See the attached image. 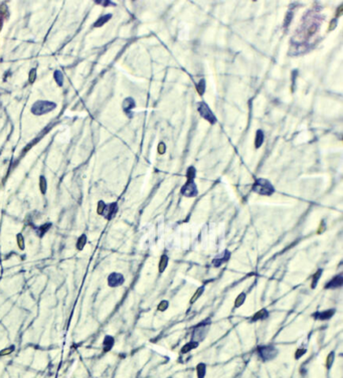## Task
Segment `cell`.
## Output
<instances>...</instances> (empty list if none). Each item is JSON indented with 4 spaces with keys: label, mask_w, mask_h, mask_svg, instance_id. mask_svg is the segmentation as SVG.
Listing matches in <instances>:
<instances>
[{
    "label": "cell",
    "mask_w": 343,
    "mask_h": 378,
    "mask_svg": "<svg viewBox=\"0 0 343 378\" xmlns=\"http://www.w3.org/2000/svg\"><path fill=\"white\" fill-rule=\"evenodd\" d=\"M253 191L260 195L270 196L275 192V188L269 180L264 178H259L255 181L253 185Z\"/></svg>",
    "instance_id": "obj_1"
},
{
    "label": "cell",
    "mask_w": 343,
    "mask_h": 378,
    "mask_svg": "<svg viewBox=\"0 0 343 378\" xmlns=\"http://www.w3.org/2000/svg\"><path fill=\"white\" fill-rule=\"evenodd\" d=\"M56 107V105L52 102H48V101H38L36 103H34V105L32 106L31 108V112L32 114L37 115H43V114H46L48 112L52 111Z\"/></svg>",
    "instance_id": "obj_2"
},
{
    "label": "cell",
    "mask_w": 343,
    "mask_h": 378,
    "mask_svg": "<svg viewBox=\"0 0 343 378\" xmlns=\"http://www.w3.org/2000/svg\"><path fill=\"white\" fill-rule=\"evenodd\" d=\"M278 349L271 345H266V346H261L258 348V354L261 357V359L264 361H269L272 360L274 358H276L278 355Z\"/></svg>",
    "instance_id": "obj_3"
},
{
    "label": "cell",
    "mask_w": 343,
    "mask_h": 378,
    "mask_svg": "<svg viewBox=\"0 0 343 378\" xmlns=\"http://www.w3.org/2000/svg\"><path fill=\"white\" fill-rule=\"evenodd\" d=\"M125 283V277L121 272H111L107 277V284L110 288H117Z\"/></svg>",
    "instance_id": "obj_4"
},
{
    "label": "cell",
    "mask_w": 343,
    "mask_h": 378,
    "mask_svg": "<svg viewBox=\"0 0 343 378\" xmlns=\"http://www.w3.org/2000/svg\"><path fill=\"white\" fill-rule=\"evenodd\" d=\"M180 192L183 196H186V197H195L198 193V189H197V186L194 183V181L187 180V182L182 186Z\"/></svg>",
    "instance_id": "obj_5"
},
{
    "label": "cell",
    "mask_w": 343,
    "mask_h": 378,
    "mask_svg": "<svg viewBox=\"0 0 343 378\" xmlns=\"http://www.w3.org/2000/svg\"><path fill=\"white\" fill-rule=\"evenodd\" d=\"M197 110H198V112L200 113L201 116L203 117L205 120L208 121L209 123L214 124L216 122V119L214 117V115L212 114V112L210 111V109L208 108V106H207L205 103H203V102L199 103L198 106H197Z\"/></svg>",
    "instance_id": "obj_6"
},
{
    "label": "cell",
    "mask_w": 343,
    "mask_h": 378,
    "mask_svg": "<svg viewBox=\"0 0 343 378\" xmlns=\"http://www.w3.org/2000/svg\"><path fill=\"white\" fill-rule=\"evenodd\" d=\"M207 330L208 328H206V325L205 324H198L197 326L195 327L194 331H193V341H197L199 342L201 341L202 339H204L205 336L207 335Z\"/></svg>",
    "instance_id": "obj_7"
},
{
    "label": "cell",
    "mask_w": 343,
    "mask_h": 378,
    "mask_svg": "<svg viewBox=\"0 0 343 378\" xmlns=\"http://www.w3.org/2000/svg\"><path fill=\"white\" fill-rule=\"evenodd\" d=\"M342 286H343V276L342 274H339L333 277L329 282H327L326 285L324 286V289L335 290L338 288H341Z\"/></svg>",
    "instance_id": "obj_8"
},
{
    "label": "cell",
    "mask_w": 343,
    "mask_h": 378,
    "mask_svg": "<svg viewBox=\"0 0 343 378\" xmlns=\"http://www.w3.org/2000/svg\"><path fill=\"white\" fill-rule=\"evenodd\" d=\"M335 314L334 309H328L324 311H320V312H316L312 314V317L316 320H320V321H326V320L331 319Z\"/></svg>",
    "instance_id": "obj_9"
},
{
    "label": "cell",
    "mask_w": 343,
    "mask_h": 378,
    "mask_svg": "<svg viewBox=\"0 0 343 378\" xmlns=\"http://www.w3.org/2000/svg\"><path fill=\"white\" fill-rule=\"evenodd\" d=\"M230 252L229 251H224L221 255H219V256L214 257L212 260V265H214L215 267H219L223 264H224L225 261H228L230 258Z\"/></svg>",
    "instance_id": "obj_10"
},
{
    "label": "cell",
    "mask_w": 343,
    "mask_h": 378,
    "mask_svg": "<svg viewBox=\"0 0 343 378\" xmlns=\"http://www.w3.org/2000/svg\"><path fill=\"white\" fill-rule=\"evenodd\" d=\"M118 211V205L117 203H110L108 205H106V208H105V211H104V216L107 218V219H112L116 213Z\"/></svg>",
    "instance_id": "obj_11"
},
{
    "label": "cell",
    "mask_w": 343,
    "mask_h": 378,
    "mask_svg": "<svg viewBox=\"0 0 343 378\" xmlns=\"http://www.w3.org/2000/svg\"><path fill=\"white\" fill-rule=\"evenodd\" d=\"M270 316V313L267 309H261L259 310L258 312H256L252 318H251V322L254 323V322H258V321H263V320H266Z\"/></svg>",
    "instance_id": "obj_12"
},
{
    "label": "cell",
    "mask_w": 343,
    "mask_h": 378,
    "mask_svg": "<svg viewBox=\"0 0 343 378\" xmlns=\"http://www.w3.org/2000/svg\"><path fill=\"white\" fill-rule=\"evenodd\" d=\"M168 262H169V257L166 253H164L160 256V260H159L158 262V272L160 274H163L164 272L166 271L167 267H168Z\"/></svg>",
    "instance_id": "obj_13"
},
{
    "label": "cell",
    "mask_w": 343,
    "mask_h": 378,
    "mask_svg": "<svg viewBox=\"0 0 343 378\" xmlns=\"http://www.w3.org/2000/svg\"><path fill=\"white\" fill-rule=\"evenodd\" d=\"M114 344H115V339H114L113 336H111V335H107V336H105L104 340H103L104 351L105 352H109L111 349L114 347Z\"/></svg>",
    "instance_id": "obj_14"
},
{
    "label": "cell",
    "mask_w": 343,
    "mask_h": 378,
    "mask_svg": "<svg viewBox=\"0 0 343 378\" xmlns=\"http://www.w3.org/2000/svg\"><path fill=\"white\" fill-rule=\"evenodd\" d=\"M198 345H199V342L191 340V341H189L188 343H186L185 345L181 348V353H183V354L188 353L189 351L193 350V349H195L196 347H198Z\"/></svg>",
    "instance_id": "obj_15"
},
{
    "label": "cell",
    "mask_w": 343,
    "mask_h": 378,
    "mask_svg": "<svg viewBox=\"0 0 343 378\" xmlns=\"http://www.w3.org/2000/svg\"><path fill=\"white\" fill-rule=\"evenodd\" d=\"M245 300H247V294H245V292H241V293H240L238 296H236V298L235 300V308L238 309V308L241 307V306L245 304Z\"/></svg>",
    "instance_id": "obj_16"
},
{
    "label": "cell",
    "mask_w": 343,
    "mask_h": 378,
    "mask_svg": "<svg viewBox=\"0 0 343 378\" xmlns=\"http://www.w3.org/2000/svg\"><path fill=\"white\" fill-rule=\"evenodd\" d=\"M87 241H88L87 236H86V234H82V236L78 238V241H77V243H76L77 250L80 251H83L85 248V246H86V245H87Z\"/></svg>",
    "instance_id": "obj_17"
},
{
    "label": "cell",
    "mask_w": 343,
    "mask_h": 378,
    "mask_svg": "<svg viewBox=\"0 0 343 378\" xmlns=\"http://www.w3.org/2000/svg\"><path fill=\"white\" fill-rule=\"evenodd\" d=\"M204 291H205V287H204V286L199 287V288L194 292V294H193L192 298H191V300H190V304H194L196 301L198 300L202 295H203Z\"/></svg>",
    "instance_id": "obj_18"
},
{
    "label": "cell",
    "mask_w": 343,
    "mask_h": 378,
    "mask_svg": "<svg viewBox=\"0 0 343 378\" xmlns=\"http://www.w3.org/2000/svg\"><path fill=\"white\" fill-rule=\"evenodd\" d=\"M322 272H323V270H321V269H320V270H317V272L312 276V280H311V288H312V289H315V288H316L318 282H319V280L321 279Z\"/></svg>",
    "instance_id": "obj_19"
},
{
    "label": "cell",
    "mask_w": 343,
    "mask_h": 378,
    "mask_svg": "<svg viewBox=\"0 0 343 378\" xmlns=\"http://www.w3.org/2000/svg\"><path fill=\"white\" fill-rule=\"evenodd\" d=\"M134 107H135V102H134V100L131 99V98L126 99L124 101V103H123V109L127 114L131 111V109L134 108Z\"/></svg>",
    "instance_id": "obj_20"
},
{
    "label": "cell",
    "mask_w": 343,
    "mask_h": 378,
    "mask_svg": "<svg viewBox=\"0 0 343 378\" xmlns=\"http://www.w3.org/2000/svg\"><path fill=\"white\" fill-rule=\"evenodd\" d=\"M16 245L19 250L24 251V248H25V240H24V236H22V233L16 234Z\"/></svg>",
    "instance_id": "obj_21"
},
{
    "label": "cell",
    "mask_w": 343,
    "mask_h": 378,
    "mask_svg": "<svg viewBox=\"0 0 343 378\" xmlns=\"http://www.w3.org/2000/svg\"><path fill=\"white\" fill-rule=\"evenodd\" d=\"M196 371H197V378H204L206 372V367L204 363H199L196 367Z\"/></svg>",
    "instance_id": "obj_22"
},
{
    "label": "cell",
    "mask_w": 343,
    "mask_h": 378,
    "mask_svg": "<svg viewBox=\"0 0 343 378\" xmlns=\"http://www.w3.org/2000/svg\"><path fill=\"white\" fill-rule=\"evenodd\" d=\"M111 14H107V15H104V16H101L98 20H97L96 22H95V26L96 27H99V26H102L103 24H105L106 22H107L109 19L111 18Z\"/></svg>",
    "instance_id": "obj_23"
},
{
    "label": "cell",
    "mask_w": 343,
    "mask_h": 378,
    "mask_svg": "<svg viewBox=\"0 0 343 378\" xmlns=\"http://www.w3.org/2000/svg\"><path fill=\"white\" fill-rule=\"evenodd\" d=\"M263 142H264V133L261 130H259L257 132V135H256V141H255L256 147L259 148L261 145L263 144Z\"/></svg>",
    "instance_id": "obj_24"
},
{
    "label": "cell",
    "mask_w": 343,
    "mask_h": 378,
    "mask_svg": "<svg viewBox=\"0 0 343 378\" xmlns=\"http://www.w3.org/2000/svg\"><path fill=\"white\" fill-rule=\"evenodd\" d=\"M40 189L41 194H45L46 193L47 183H46V180L45 178V176H40Z\"/></svg>",
    "instance_id": "obj_25"
},
{
    "label": "cell",
    "mask_w": 343,
    "mask_h": 378,
    "mask_svg": "<svg viewBox=\"0 0 343 378\" xmlns=\"http://www.w3.org/2000/svg\"><path fill=\"white\" fill-rule=\"evenodd\" d=\"M169 307V302L167 300H162L159 302V304L157 305V310L159 312H165V311L168 309Z\"/></svg>",
    "instance_id": "obj_26"
},
{
    "label": "cell",
    "mask_w": 343,
    "mask_h": 378,
    "mask_svg": "<svg viewBox=\"0 0 343 378\" xmlns=\"http://www.w3.org/2000/svg\"><path fill=\"white\" fill-rule=\"evenodd\" d=\"M50 226H51V223H45V224H43V225L38 227V229H37L38 236H43V234H45L48 230V229L50 228Z\"/></svg>",
    "instance_id": "obj_27"
},
{
    "label": "cell",
    "mask_w": 343,
    "mask_h": 378,
    "mask_svg": "<svg viewBox=\"0 0 343 378\" xmlns=\"http://www.w3.org/2000/svg\"><path fill=\"white\" fill-rule=\"evenodd\" d=\"M106 204L103 200H100L98 202V206H97V213L100 214V215H103L104 211H105V208H106Z\"/></svg>",
    "instance_id": "obj_28"
},
{
    "label": "cell",
    "mask_w": 343,
    "mask_h": 378,
    "mask_svg": "<svg viewBox=\"0 0 343 378\" xmlns=\"http://www.w3.org/2000/svg\"><path fill=\"white\" fill-rule=\"evenodd\" d=\"M334 358H335V354H334V352H330V353H329V355L327 356V359H326V366H327L328 369H329V368L332 366V364H333V361H334Z\"/></svg>",
    "instance_id": "obj_29"
},
{
    "label": "cell",
    "mask_w": 343,
    "mask_h": 378,
    "mask_svg": "<svg viewBox=\"0 0 343 378\" xmlns=\"http://www.w3.org/2000/svg\"><path fill=\"white\" fill-rule=\"evenodd\" d=\"M14 351V346L12 345V346H10V347H6V348H4V349H2L1 351H0V356H7V355H9V354H11L12 352Z\"/></svg>",
    "instance_id": "obj_30"
},
{
    "label": "cell",
    "mask_w": 343,
    "mask_h": 378,
    "mask_svg": "<svg viewBox=\"0 0 343 378\" xmlns=\"http://www.w3.org/2000/svg\"><path fill=\"white\" fill-rule=\"evenodd\" d=\"M55 79L56 80V83L59 85H62V80H64V76H62V74L61 73L60 70H56L55 73Z\"/></svg>",
    "instance_id": "obj_31"
},
{
    "label": "cell",
    "mask_w": 343,
    "mask_h": 378,
    "mask_svg": "<svg viewBox=\"0 0 343 378\" xmlns=\"http://www.w3.org/2000/svg\"><path fill=\"white\" fill-rule=\"evenodd\" d=\"M194 177H195L194 167H189L187 170V180H194Z\"/></svg>",
    "instance_id": "obj_32"
},
{
    "label": "cell",
    "mask_w": 343,
    "mask_h": 378,
    "mask_svg": "<svg viewBox=\"0 0 343 378\" xmlns=\"http://www.w3.org/2000/svg\"><path fill=\"white\" fill-rule=\"evenodd\" d=\"M305 353H306L305 348H298L297 351L295 352V358L296 359H299V358H301Z\"/></svg>",
    "instance_id": "obj_33"
},
{
    "label": "cell",
    "mask_w": 343,
    "mask_h": 378,
    "mask_svg": "<svg viewBox=\"0 0 343 378\" xmlns=\"http://www.w3.org/2000/svg\"><path fill=\"white\" fill-rule=\"evenodd\" d=\"M204 88H205V85H204V80H201L200 83L197 85V91H198V93H199V94H203Z\"/></svg>",
    "instance_id": "obj_34"
},
{
    "label": "cell",
    "mask_w": 343,
    "mask_h": 378,
    "mask_svg": "<svg viewBox=\"0 0 343 378\" xmlns=\"http://www.w3.org/2000/svg\"><path fill=\"white\" fill-rule=\"evenodd\" d=\"M35 78H36V70L33 69L30 70V74H29V82L33 83L35 80Z\"/></svg>",
    "instance_id": "obj_35"
},
{
    "label": "cell",
    "mask_w": 343,
    "mask_h": 378,
    "mask_svg": "<svg viewBox=\"0 0 343 378\" xmlns=\"http://www.w3.org/2000/svg\"><path fill=\"white\" fill-rule=\"evenodd\" d=\"M164 150H165V146H164L163 143H161V144L158 146V151H159V153H160V154H163Z\"/></svg>",
    "instance_id": "obj_36"
},
{
    "label": "cell",
    "mask_w": 343,
    "mask_h": 378,
    "mask_svg": "<svg viewBox=\"0 0 343 378\" xmlns=\"http://www.w3.org/2000/svg\"><path fill=\"white\" fill-rule=\"evenodd\" d=\"M1 27H2V18L0 16V29H1Z\"/></svg>",
    "instance_id": "obj_37"
}]
</instances>
